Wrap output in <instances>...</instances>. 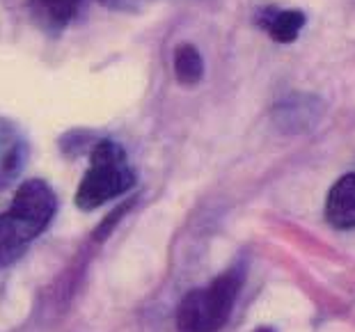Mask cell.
Listing matches in <instances>:
<instances>
[{"mask_svg":"<svg viewBox=\"0 0 355 332\" xmlns=\"http://www.w3.org/2000/svg\"><path fill=\"white\" fill-rule=\"evenodd\" d=\"M55 211L58 198L46 181L28 179L17 188L12 207L0 213V268L24 256L28 245L51 225Z\"/></svg>","mask_w":355,"mask_h":332,"instance_id":"1","label":"cell"},{"mask_svg":"<svg viewBox=\"0 0 355 332\" xmlns=\"http://www.w3.org/2000/svg\"><path fill=\"white\" fill-rule=\"evenodd\" d=\"M245 282V266L236 263L202 289L188 291L177 309L179 332H218L227 326Z\"/></svg>","mask_w":355,"mask_h":332,"instance_id":"2","label":"cell"},{"mask_svg":"<svg viewBox=\"0 0 355 332\" xmlns=\"http://www.w3.org/2000/svg\"><path fill=\"white\" fill-rule=\"evenodd\" d=\"M133 186L135 172L126 161L122 145L103 138L89 149V168L78 186L76 204L80 211L99 209L105 202L128 193Z\"/></svg>","mask_w":355,"mask_h":332,"instance_id":"3","label":"cell"},{"mask_svg":"<svg viewBox=\"0 0 355 332\" xmlns=\"http://www.w3.org/2000/svg\"><path fill=\"white\" fill-rule=\"evenodd\" d=\"M254 24L261 30H266L273 42L291 44L298 40L300 30L307 24V17L300 10H279V7L268 5L257 12Z\"/></svg>","mask_w":355,"mask_h":332,"instance_id":"4","label":"cell"},{"mask_svg":"<svg viewBox=\"0 0 355 332\" xmlns=\"http://www.w3.org/2000/svg\"><path fill=\"white\" fill-rule=\"evenodd\" d=\"M319 117H321V103L316 96L293 94L275 108L277 124L286 133H305L307 128H312L319 122Z\"/></svg>","mask_w":355,"mask_h":332,"instance_id":"5","label":"cell"},{"mask_svg":"<svg viewBox=\"0 0 355 332\" xmlns=\"http://www.w3.org/2000/svg\"><path fill=\"white\" fill-rule=\"evenodd\" d=\"M326 220L335 229H355V172L337 179L328 191Z\"/></svg>","mask_w":355,"mask_h":332,"instance_id":"6","label":"cell"},{"mask_svg":"<svg viewBox=\"0 0 355 332\" xmlns=\"http://www.w3.org/2000/svg\"><path fill=\"white\" fill-rule=\"evenodd\" d=\"M175 76L184 87H195L204 76V62L193 44H179L175 49Z\"/></svg>","mask_w":355,"mask_h":332,"instance_id":"7","label":"cell"},{"mask_svg":"<svg viewBox=\"0 0 355 332\" xmlns=\"http://www.w3.org/2000/svg\"><path fill=\"white\" fill-rule=\"evenodd\" d=\"M35 3L51 24L64 26L71 19V14L76 12L78 0H35Z\"/></svg>","mask_w":355,"mask_h":332,"instance_id":"8","label":"cell"},{"mask_svg":"<svg viewBox=\"0 0 355 332\" xmlns=\"http://www.w3.org/2000/svg\"><path fill=\"white\" fill-rule=\"evenodd\" d=\"M103 7H110V10L117 12H140L142 7H147L152 0H96Z\"/></svg>","mask_w":355,"mask_h":332,"instance_id":"9","label":"cell"}]
</instances>
